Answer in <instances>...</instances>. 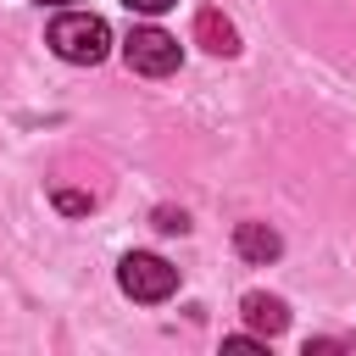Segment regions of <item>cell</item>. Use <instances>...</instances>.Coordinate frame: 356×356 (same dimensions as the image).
I'll use <instances>...</instances> for the list:
<instances>
[{
	"label": "cell",
	"instance_id": "30bf717a",
	"mask_svg": "<svg viewBox=\"0 0 356 356\" xmlns=\"http://www.w3.org/2000/svg\"><path fill=\"white\" fill-rule=\"evenodd\" d=\"M222 350H239V356H250V350H261L256 339H222Z\"/></svg>",
	"mask_w": 356,
	"mask_h": 356
},
{
	"label": "cell",
	"instance_id": "8992f818",
	"mask_svg": "<svg viewBox=\"0 0 356 356\" xmlns=\"http://www.w3.org/2000/svg\"><path fill=\"white\" fill-rule=\"evenodd\" d=\"M195 39H200L211 56H234V50H239V33H234V22H228L222 11H200V17H195Z\"/></svg>",
	"mask_w": 356,
	"mask_h": 356
},
{
	"label": "cell",
	"instance_id": "8fae6325",
	"mask_svg": "<svg viewBox=\"0 0 356 356\" xmlns=\"http://www.w3.org/2000/svg\"><path fill=\"white\" fill-rule=\"evenodd\" d=\"M33 6H67V0H33Z\"/></svg>",
	"mask_w": 356,
	"mask_h": 356
},
{
	"label": "cell",
	"instance_id": "ba28073f",
	"mask_svg": "<svg viewBox=\"0 0 356 356\" xmlns=\"http://www.w3.org/2000/svg\"><path fill=\"white\" fill-rule=\"evenodd\" d=\"M128 11H145V17H161V11H172L178 0H122Z\"/></svg>",
	"mask_w": 356,
	"mask_h": 356
},
{
	"label": "cell",
	"instance_id": "9c48e42d",
	"mask_svg": "<svg viewBox=\"0 0 356 356\" xmlns=\"http://www.w3.org/2000/svg\"><path fill=\"white\" fill-rule=\"evenodd\" d=\"M56 206H61V211H89V195H67V189H61Z\"/></svg>",
	"mask_w": 356,
	"mask_h": 356
},
{
	"label": "cell",
	"instance_id": "52a82bcc",
	"mask_svg": "<svg viewBox=\"0 0 356 356\" xmlns=\"http://www.w3.org/2000/svg\"><path fill=\"white\" fill-rule=\"evenodd\" d=\"M156 228H161V234H184V228H189V217H184V211H172V206H161V211H156Z\"/></svg>",
	"mask_w": 356,
	"mask_h": 356
},
{
	"label": "cell",
	"instance_id": "5b68a950",
	"mask_svg": "<svg viewBox=\"0 0 356 356\" xmlns=\"http://www.w3.org/2000/svg\"><path fill=\"white\" fill-rule=\"evenodd\" d=\"M239 312H245V323H250L256 334H284V328H289V306H284L278 295H261V289H256V295L239 300Z\"/></svg>",
	"mask_w": 356,
	"mask_h": 356
},
{
	"label": "cell",
	"instance_id": "277c9868",
	"mask_svg": "<svg viewBox=\"0 0 356 356\" xmlns=\"http://www.w3.org/2000/svg\"><path fill=\"white\" fill-rule=\"evenodd\" d=\"M234 250H239L245 261H261V267H267V261H278L284 239H278L267 222H239V228H234Z\"/></svg>",
	"mask_w": 356,
	"mask_h": 356
},
{
	"label": "cell",
	"instance_id": "3957f363",
	"mask_svg": "<svg viewBox=\"0 0 356 356\" xmlns=\"http://www.w3.org/2000/svg\"><path fill=\"white\" fill-rule=\"evenodd\" d=\"M122 56H128V67L134 72H145V78H167V72H178V39L172 33H161V28H134L128 33V44H122Z\"/></svg>",
	"mask_w": 356,
	"mask_h": 356
},
{
	"label": "cell",
	"instance_id": "7a4b0ae2",
	"mask_svg": "<svg viewBox=\"0 0 356 356\" xmlns=\"http://www.w3.org/2000/svg\"><path fill=\"white\" fill-rule=\"evenodd\" d=\"M117 284H122L128 300H167V295L178 289V273H172L161 256H150V250H128V256L117 261Z\"/></svg>",
	"mask_w": 356,
	"mask_h": 356
},
{
	"label": "cell",
	"instance_id": "6da1fadb",
	"mask_svg": "<svg viewBox=\"0 0 356 356\" xmlns=\"http://www.w3.org/2000/svg\"><path fill=\"white\" fill-rule=\"evenodd\" d=\"M50 50H56L61 61L95 67V61H106V50H111V28H106L100 17H89V11H61V17L50 22Z\"/></svg>",
	"mask_w": 356,
	"mask_h": 356
}]
</instances>
